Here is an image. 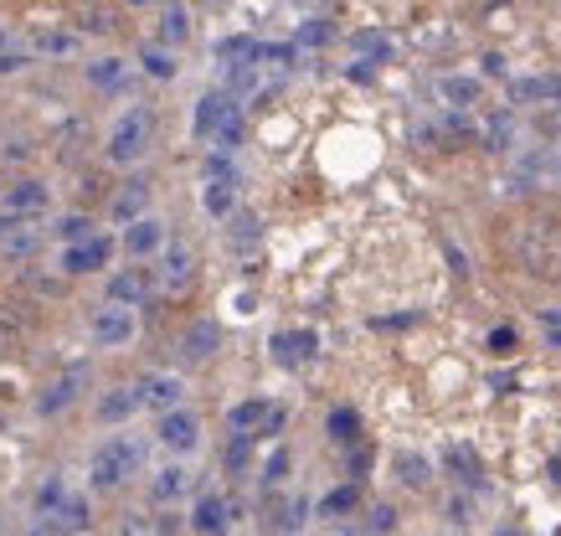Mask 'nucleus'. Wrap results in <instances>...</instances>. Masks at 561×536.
<instances>
[{
	"mask_svg": "<svg viewBox=\"0 0 561 536\" xmlns=\"http://www.w3.org/2000/svg\"><path fill=\"white\" fill-rule=\"evenodd\" d=\"M515 227H520L515 232L520 269L561 289V217H526V223H515Z\"/></svg>",
	"mask_w": 561,
	"mask_h": 536,
	"instance_id": "nucleus-1",
	"label": "nucleus"
},
{
	"mask_svg": "<svg viewBox=\"0 0 561 536\" xmlns=\"http://www.w3.org/2000/svg\"><path fill=\"white\" fill-rule=\"evenodd\" d=\"M139 465H145V444L119 433V438H108V444L93 449V459H88V484L108 495V490H119L129 475H139Z\"/></svg>",
	"mask_w": 561,
	"mask_h": 536,
	"instance_id": "nucleus-2",
	"label": "nucleus"
},
{
	"mask_svg": "<svg viewBox=\"0 0 561 536\" xmlns=\"http://www.w3.org/2000/svg\"><path fill=\"white\" fill-rule=\"evenodd\" d=\"M150 124L154 119L145 104L119 114V124L108 129V145H103V160H108V166H135V160L150 150Z\"/></svg>",
	"mask_w": 561,
	"mask_h": 536,
	"instance_id": "nucleus-3",
	"label": "nucleus"
},
{
	"mask_svg": "<svg viewBox=\"0 0 561 536\" xmlns=\"http://www.w3.org/2000/svg\"><path fill=\"white\" fill-rule=\"evenodd\" d=\"M154 289H160V269L154 263H129L119 274H108V305H124V310L150 305Z\"/></svg>",
	"mask_w": 561,
	"mask_h": 536,
	"instance_id": "nucleus-4",
	"label": "nucleus"
},
{
	"mask_svg": "<svg viewBox=\"0 0 561 536\" xmlns=\"http://www.w3.org/2000/svg\"><path fill=\"white\" fill-rule=\"evenodd\" d=\"M114 248H119V242L108 238V232H93L88 242H72V248H62V274L68 278L103 274V269L114 263Z\"/></svg>",
	"mask_w": 561,
	"mask_h": 536,
	"instance_id": "nucleus-5",
	"label": "nucleus"
},
{
	"mask_svg": "<svg viewBox=\"0 0 561 536\" xmlns=\"http://www.w3.org/2000/svg\"><path fill=\"white\" fill-rule=\"evenodd\" d=\"M242 109L238 99L227 93V88H206L202 99H196V114H191V129H196V139H217L221 129H227V119H238Z\"/></svg>",
	"mask_w": 561,
	"mask_h": 536,
	"instance_id": "nucleus-6",
	"label": "nucleus"
},
{
	"mask_svg": "<svg viewBox=\"0 0 561 536\" xmlns=\"http://www.w3.org/2000/svg\"><path fill=\"white\" fill-rule=\"evenodd\" d=\"M129 335H135V310H124V305H99V310L88 315V341L93 346H129Z\"/></svg>",
	"mask_w": 561,
	"mask_h": 536,
	"instance_id": "nucleus-7",
	"label": "nucleus"
},
{
	"mask_svg": "<svg viewBox=\"0 0 561 536\" xmlns=\"http://www.w3.org/2000/svg\"><path fill=\"white\" fill-rule=\"evenodd\" d=\"M154 444L171 454H191L196 444H202V418L191 413V408H175V413H165L160 423H154Z\"/></svg>",
	"mask_w": 561,
	"mask_h": 536,
	"instance_id": "nucleus-8",
	"label": "nucleus"
},
{
	"mask_svg": "<svg viewBox=\"0 0 561 536\" xmlns=\"http://www.w3.org/2000/svg\"><path fill=\"white\" fill-rule=\"evenodd\" d=\"M83 387H88V366L83 362L68 366V372H62L57 381H47V387H42V398H36V418H57L62 408H72Z\"/></svg>",
	"mask_w": 561,
	"mask_h": 536,
	"instance_id": "nucleus-9",
	"label": "nucleus"
},
{
	"mask_svg": "<svg viewBox=\"0 0 561 536\" xmlns=\"http://www.w3.org/2000/svg\"><path fill=\"white\" fill-rule=\"evenodd\" d=\"M186 521H191V532L196 536H227V526H232V501L217 495V490H202Z\"/></svg>",
	"mask_w": 561,
	"mask_h": 536,
	"instance_id": "nucleus-10",
	"label": "nucleus"
},
{
	"mask_svg": "<svg viewBox=\"0 0 561 536\" xmlns=\"http://www.w3.org/2000/svg\"><path fill=\"white\" fill-rule=\"evenodd\" d=\"M135 387H139V398H145V408H150V413H160V418L175 413V408H181V398H186L181 377H171V372H145Z\"/></svg>",
	"mask_w": 561,
	"mask_h": 536,
	"instance_id": "nucleus-11",
	"label": "nucleus"
},
{
	"mask_svg": "<svg viewBox=\"0 0 561 536\" xmlns=\"http://www.w3.org/2000/svg\"><path fill=\"white\" fill-rule=\"evenodd\" d=\"M139 408H145L139 387H135V381H119V387H108V392H103V398L93 402V418L114 429V423H129V418H135Z\"/></svg>",
	"mask_w": 561,
	"mask_h": 536,
	"instance_id": "nucleus-12",
	"label": "nucleus"
},
{
	"mask_svg": "<svg viewBox=\"0 0 561 536\" xmlns=\"http://www.w3.org/2000/svg\"><path fill=\"white\" fill-rule=\"evenodd\" d=\"M314 356H320V335L309 326L278 330V335H273V362L278 366H305V362H314Z\"/></svg>",
	"mask_w": 561,
	"mask_h": 536,
	"instance_id": "nucleus-13",
	"label": "nucleus"
},
{
	"mask_svg": "<svg viewBox=\"0 0 561 536\" xmlns=\"http://www.w3.org/2000/svg\"><path fill=\"white\" fill-rule=\"evenodd\" d=\"M160 248H165V223L160 217H139V223L124 227V253L135 263H150Z\"/></svg>",
	"mask_w": 561,
	"mask_h": 536,
	"instance_id": "nucleus-14",
	"label": "nucleus"
},
{
	"mask_svg": "<svg viewBox=\"0 0 561 536\" xmlns=\"http://www.w3.org/2000/svg\"><path fill=\"white\" fill-rule=\"evenodd\" d=\"M150 181H145V175H129V181H124L119 191H114V196H108V212H114V223H139V217H150Z\"/></svg>",
	"mask_w": 561,
	"mask_h": 536,
	"instance_id": "nucleus-15",
	"label": "nucleus"
},
{
	"mask_svg": "<svg viewBox=\"0 0 561 536\" xmlns=\"http://www.w3.org/2000/svg\"><path fill=\"white\" fill-rule=\"evenodd\" d=\"M217 346H221V326L211 315L191 320L186 335H181V356H186V362H206V356H217Z\"/></svg>",
	"mask_w": 561,
	"mask_h": 536,
	"instance_id": "nucleus-16",
	"label": "nucleus"
},
{
	"mask_svg": "<svg viewBox=\"0 0 561 536\" xmlns=\"http://www.w3.org/2000/svg\"><path fill=\"white\" fill-rule=\"evenodd\" d=\"M191 484H196V475H191L186 465H165V469H154V480H150V501H154V505H175V501H186V495H191Z\"/></svg>",
	"mask_w": 561,
	"mask_h": 536,
	"instance_id": "nucleus-17",
	"label": "nucleus"
},
{
	"mask_svg": "<svg viewBox=\"0 0 561 536\" xmlns=\"http://www.w3.org/2000/svg\"><path fill=\"white\" fill-rule=\"evenodd\" d=\"M324 433H330V444H341V449H356V444H366V423H360V413L351 408V402H335V408H330V418H324Z\"/></svg>",
	"mask_w": 561,
	"mask_h": 536,
	"instance_id": "nucleus-18",
	"label": "nucleus"
},
{
	"mask_svg": "<svg viewBox=\"0 0 561 536\" xmlns=\"http://www.w3.org/2000/svg\"><path fill=\"white\" fill-rule=\"evenodd\" d=\"M191 278H196V253H191L186 242H171L165 259H160V284L165 289H186Z\"/></svg>",
	"mask_w": 561,
	"mask_h": 536,
	"instance_id": "nucleus-19",
	"label": "nucleus"
},
{
	"mask_svg": "<svg viewBox=\"0 0 561 536\" xmlns=\"http://www.w3.org/2000/svg\"><path fill=\"white\" fill-rule=\"evenodd\" d=\"M68 505V480H62V469H51V475H42V484H36V495H32V516H57Z\"/></svg>",
	"mask_w": 561,
	"mask_h": 536,
	"instance_id": "nucleus-20",
	"label": "nucleus"
},
{
	"mask_svg": "<svg viewBox=\"0 0 561 536\" xmlns=\"http://www.w3.org/2000/svg\"><path fill=\"white\" fill-rule=\"evenodd\" d=\"M88 521H93L88 495H68V505H62L57 516H47V532L51 536H72V532H88Z\"/></svg>",
	"mask_w": 561,
	"mask_h": 536,
	"instance_id": "nucleus-21",
	"label": "nucleus"
},
{
	"mask_svg": "<svg viewBox=\"0 0 561 536\" xmlns=\"http://www.w3.org/2000/svg\"><path fill=\"white\" fill-rule=\"evenodd\" d=\"M47 202H51V186H42V181H16V186L5 191V212H21V217L47 212Z\"/></svg>",
	"mask_w": 561,
	"mask_h": 536,
	"instance_id": "nucleus-22",
	"label": "nucleus"
},
{
	"mask_svg": "<svg viewBox=\"0 0 561 536\" xmlns=\"http://www.w3.org/2000/svg\"><path fill=\"white\" fill-rule=\"evenodd\" d=\"M356 505H360V484H356V480H345V484H335V490H324L314 511H320L324 521H345L351 511H356Z\"/></svg>",
	"mask_w": 561,
	"mask_h": 536,
	"instance_id": "nucleus-23",
	"label": "nucleus"
},
{
	"mask_svg": "<svg viewBox=\"0 0 561 536\" xmlns=\"http://www.w3.org/2000/svg\"><path fill=\"white\" fill-rule=\"evenodd\" d=\"M268 408H273L268 398H248V402H238V408L227 413V429H232V433H248V438H257V429H263Z\"/></svg>",
	"mask_w": 561,
	"mask_h": 536,
	"instance_id": "nucleus-24",
	"label": "nucleus"
},
{
	"mask_svg": "<svg viewBox=\"0 0 561 536\" xmlns=\"http://www.w3.org/2000/svg\"><path fill=\"white\" fill-rule=\"evenodd\" d=\"M289 469H294V454L284 449V444H273L268 459L257 465V484H263V490H278V484L289 480Z\"/></svg>",
	"mask_w": 561,
	"mask_h": 536,
	"instance_id": "nucleus-25",
	"label": "nucleus"
},
{
	"mask_svg": "<svg viewBox=\"0 0 561 536\" xmlns=\"http://www.w3.org/2000/svg\"><path fill=\"white\" fill-rule=\"evenodd\" d=\"M202 207H206V217H232V207H238V186H232V181H206Z\"/></svg>",
	"mask_w": 561,
	"mask_h": 536,
	"instance_id": "nucleus-26",
	"label": "nucleus"
},
{
	"mask_svg": "<svg viewBox=\"0 0 561 536\" xmlns=\"http://www.w3.org/2000/svg\"><path fill=\"white\" fill-rule=\"evenodd\" d=\"M160 42H165V47H181V42H191V16H186V5H165V11H160Z\"/></svg>",
	"mask_w": 561,
	"mask_h": 536,
	"instance_id": "nucleus-27",
	"label": "nucleus"
},
{
	"mask_svg": "<svg viewBox=\"0 0 561 536\" xmlns=\"http://www.w3.org/2000/svg\"><path fill=\"white\" fill-rule=\"evenodd\" d=\"M83 72L93 88H119L124 78H129V62H119V57H93Z\"/></svg>",
	"mask_w": 561,
	"mask_h": 536,
	"instance_id": "nucleus-28",
	"label": "nucleus"
},
{
	"mask_svg": "<svg viewBox=\"0 0 561 536\" xmlns=\"http://www.w3.org/2000/svg\"><path fill=\"white\" fill-rule=\"evenodd\" d=\"M253 444L257 438H248V433H232V438H227V449H221L227 475H248V469H253Z\"/></svg>",
	"mask_w": 561,
	"mask_h": 536,
	"instance_id": "nucleus-29",
	"label": "nucleus"
},
{
	"mask_svg": "<svg viewBox=\"0 0 561 536\" xmlns=\"http://www.w3.org/2000/svg\"><path fill=\"white\" fill-rule=\"evenodd\" d=\"M397 480L408 484V490H427L433 484V465H427L423 454H397Z\"/></svg>",
	"mask_w": 561,
	"mask_h": 536,
	"instance_id": "nucleus-30",
	"label": "nucleus"
},
{
	"mask_svg": "<svg viewBox=\"0 0 561 536\" xmlns=\"http://www.w3.org/2000/svg\"><path fill=\"white\" fill-rule=\"evenodd\" d=\"M443 459H448V469H454V475H459L463 484H484V469H479V454L474 449H463V444H454V449L443 454Z\"/></svg>",
	"mask_w": 561,
	"mask_h": 536,
	"instance_id": "nucleus-31",
	"label": "nucleus"
},
{
	"mask_svg": "<svg viewBox=\"0 0 561 536\" xmlns=\"http://www.w3.org/2000/svg\"><path fill=\"white\" fill-rule=\"evenodd\" d=\"M309 511H314V505H309L305 495H294V501L278 505V516H273V526H278V532H289V536H299V532H305V521H309Z\"/></svg>",
	"mask_w": 561,
	"mask_h": 536,
	"instance_id": "nucleus-32",
	"label": "nucleus"
},
{
	"mask_svg": "<svg viewBox=\"0 0 561 536\" xmlns=\"http://www.w3.org/2000/svg\"><path fill=\"white\" fill-rule=\"evenodd\" d=\"M511 99L526 104V99H561V78H520L511 83Z\"/></svg>",
	"mask_w": 561,
	"mask_h": 536,
	"instance_id": "nucleus-33",
	"label": "nucleus"
},
{
	"mask_svg": "<svg viewBox=\"0 0 561 536\" xmlns=\"http://www.w3.org/2000/svg\"><path fill=\"white\" fill-rule=\"evenodd\" d=\"M438 93H443V99H448V104L469 109V104H479V78H443V83H438Z\"/></svg>",
	"mask_w": 561,
	"mask_h": 536,
	"instance_id": "nucleus-34",
	"label": "nucleus"
},
{
	"mask_svg": "<svg viewBox=\"0 0 561 536\" xmlns=\"http://www.w3.org/2000/svg\"><path fill=\"white\" fill-rule=\"evenodd\" d=\"M51 232H57V238H62V242L72 248V242H88L93 232H99V227H93V217H83V212H68V217L51 227Z\"/></svg>",
	"mask_w": 561,
	"mask_h": 536,
	"instance_id": "nucleus-35",
	"label": "nucleus"
},
{
	"mask_svg": "<svg viewBox=\"0 0 561 536\" xmlns=\"http://www.w3.org/2000/svg\"><path fill=\"white\" fill-rule=\"evenodd\" d=\"M227 238H232V248H253L263 238V223H257L253 212H232V232Z\"/></svg>",
	"mask_w": 561,
	"mask_h": 536,
	"instance_id": "nucleus-36",
	"label": "nucleus"
},
{
	"mask_svg": "<svg viewBox=\"0 0 561 536\" xmlns=\"http://www.w3.org/2000/svg\"><path fill=\"white\" fill-rule=\"evenodd\" d=\"M139 62H145V72H150V78H160V83L181 72V62H175V57L165 53V47H145V53H139Z\"/></svg>",
	"mask_w": 561,
	"mask_h": 536,
	"instance_id": "nucleus-37",
	"label": "nucleus"
},
{
	"mask_svg": "<svg viewBox=\"0 0 561 536\" xmlns=\"http://www.w3.org/2000/svg\"><path fill=\"white\" fill-rule=\"evenodd\" d=\"M202 175H206V181H232V186H238V166H232V156H221V150H211V156H206Z\"/></svg>",
	"mask_w": 561,
	"mask_h": 536,
	"instance_id": "nucleus-38",
	"label": "nucleus"
},
{
	"mask_svg": "<svg viewBox=\"0 0 561 536\" xmlns=\"http://www.w3.org/2000/svg\"><path fill=\"white\" fill-rule=\"evenodd\" d=\"M484 346H490V356H515L520 335H515V326H494L490 335H484Z\"/></svg>",
	"mask_w": 561,
	"mask_h": 536,
	"instance_id": "nucleus-39",
	"label": "nucleus"
},
{
	"mask_svg": "<svg viewBox=\"0 0 561 536\" xmlns=\"http://www.w3.org/2000/svg\"><path fill=\"white\" fill-rule=\"evenodd\" d=\"M351 47H356V53H366V57H381V62L391 57V42L381 32H356V36H351Z\"/></svg>",
	"mask_w": 561,
	"mask_h": 536,
	"instance_id": "nucleus-40",
	"label": "nucleus"
},
{
	"mask_svg": "<svg viewBox=\"0 0 561 536\" xmlns=\"http://www.w3.org/2000/svg\"><path fill=\"white\" fill-rule=\"evenodd\" d=\"M371 465H376V449L371 444H356V449L345 454V469H351V480H366V475H371Z\"/></svg>",
	"mask_w": 561,
	"mask_h": 536,
	"instance_id": "nucleus-41",
	"label": "nucleus"
},
{
	"mask_svg": "<svg viewBox=\"0 0 561 536\" xmlns=\"http://www.w3.org/2000/svg\"><path fill=\"white\" fill-rule=\"evenodd\" d=\"M299 57V47H289V42H257L253 47V62H294Z\"/></svg>",
	"mask_w": 561,
	"mask_h": 536,
	"instance_id": "nucleus-42",
	"label": "nucleus"
},
{
	"mask_svg": "<svg viewBox=\"0 0 561 536\" xmlns=\"http://www.w3.org/2000/svg\"><path fill=\"white\" fill-rule=\"evenodd\" d=\"M484 139H490V150H511V139H515V124L511 114H494L490 129H484Z\"/></svg>",
	"mask_w": 561,
	"mask_h": 536,
	"instance_id": "nucleus-43",
	"label": "nucleus"
},
{
	"mask_svg": "<svg viewBox=\"0 0 561 536\" xmlns=\"http://www.w3.org/2000/svg\"><path fill=\"white\" fill-rule=\"evenodd\" d=\"M181 526H191V521L181 516L175 505H160V516L150 521V532H154V536H175V532H181Z\"/></svg>",
	"mask_w": 561,
	"mask_h": 536,
	"instance_id": "nucleus-44",
	"label": "nucleus"
},
{
	"mask_svg": "<svg viewBox=\"0 0 561 536\" xmlns=\"http://www.w3.org/2000/svg\"><path fill=\"white\" fill-rule=\"evenodd\" d=\"M0 341H5V351L21 346V341H26V320L11 315V310H0Z\"/></svg>",
	"mask_w": 561,
	"mask_h": 536,
	"instance_id": "nucleus-45",
	"label": "nucleus"
},
{
	"mask_svg": "<svg viewBox=\"0 0 561 536\" xmlns=\"http://www.w3.org/2000/svg\"><path fill=\"white\" fill-rule=\"evenodd\" d=\"M284 429H289V408H284V402H273L268 418H263V429H257V438H278Z\"/></svg>",
	"mask_w": 561,
	"mask_h": 536,
	"instance_id": "nucleus-46",
	"label": "nucleus"
},
{
	"mask_svg": "<svg viewBox=\"0 0 561 536\" xmlns=\"http://www.w3.org/2000/svg\"><path fill=\"white\" fill-rule=\"evenodd\" d=\"M541 335H546V346L551 351H561V305L541 310Z\"/></svg>",
	"mask_w": 561,
	"mask_h": 536,
	"instance_id": "nucleus-47",
	"label": "nucleus"
},
{
	"mask_svg": "<svg viewBox=\"0 0 561 536\" xmlns=\"http://www.w3.org/2000/svg\"><path fill=\"white\" fill-rule=\"evenodd\" d=\"M391 526H397V511H391V505H371V516H366V532H371V536H387Z\"/></svg>",
	"mask_w": 561,
	"mask_h": 536,
	"instance_id": "nucleus-48",
	"label": "nucleus"
},
{
	"mask_svg": "<svg viewBox=\"0 0 561 536\" xmlns=\"http://www.w3.org/2000/svg\"><path fill=\"white\" fill-rule=\"evenodd\" d=\"M78 202H83V207H93V202H103V175H99V171H88L83 181H78Z\"/></svg>",
	"mask_w": 561,
	"mask_h": 536,
	"instance_id": "nucleus-49",
	"label": "nucleus"
},
{
	"mask_svg": "<svg viewBox=\"0 0 561 536\" xmlns=\"http://www.w3.org/2000/svg\"><path fill=\"white\" fill-rule=\"evenodd\" d=\"M36 47H42V53H57V57H62V53H72L78 42H72L68 32H42V36H36Z\"/></svg>",
	"mask_w": 561,
	"mask_h": 536,
	"instance_id": "nucleus-50",
	"label": "nucleus"
},
{
	"mask_svg": "<svg viewBox=\"0 0 561 536\" xmlns=\"http://www.w3.org/2000/svg\"><path fill=\"white\" fill-rule=\"evenodd\" d=\"M32 227V217H21V212H0V242H11L16 232H26Z\"/></svg>",
	"mask_w": 561,
	"mask_h": 536,
	"instance_id": "nucleus-51",
	"label": "nucleus"
},
{
	"mask_svg": "<svg viewBox=\"0 0 561 536\" xmlns=\"http://www.w3.org/2000/svg\"><path fill=\"white\" fill-rule=\"evenodd\" d=\"M78 26H83V32H93V36H108V32H114V16H108V11H83V21H78Z\"/></svg>",
	"mask_w": 561,
	"mask_h": 536,
	"instance_id": "nucleus-52",
	"label": "nucleus"
},
{
	"mask_svg": "<svg viewBox=\"0 0 561 536\" xmlns=\"http://www.w3.org/2000/svg\"><path fill=\"white\" fill-rule=\"evenodd\" d=\"M32 248H36V232H16V238L5 242V259H26Z\"/></svg>",
	"mask_w": 561,
	"mask_h": 536,
	"instance_id": "nucleus-53",
	"label": "nucleus"
},
{
	"mask_svg": "<svg viewBox=\"0 0 561 536\" xmlns=\"http://www.w3.org/2000/svg\"><path fill=\"white\" fill-rule=\"evenodd\" d=\"M299 42H305V47H320V42H330V21H309L305 32H299Z\"/></svg>",
	"mask_w": 561,
	"mask_h": 536,
	"instance_id": "nucleus-54",
	"label": "nucleus"
},
{
	"mask_svg": "<svg viewBox=\"0 0 561 536\" xmlns=\"http://www.w3.org/2000/svg\"><path fill=\"white\" fill-rule=\"evenodd\" d=\"M469 511H474V501H469V495H454V501H448V521H469Z\"/></svg>",
	"mask_w": 561,
	"mask_h": 536,
	"instance_id": "nucleus-55",
	"label": "nucleus"
},
{
	"mask_svg": "<svg viewBox=\"0 0 561 536\" xmlns=\"http://www.w3.org/2000/svg\"><path fill=\"white\" fill-rule=\"evenodd\" d=\"M505 68H511V62L500 53H484V72H490V78H505Z\"/></svg>",
	"mask_w": 561,
	"mask_h": 536,
	"instance_id": "nucleus-56",
	"label": "nucleus"
},
{
	"mask_svg": "<svg viewBox=\"0 0 561 536\" xmlns=\"http://www.w3.org/2000/svg\"><path fill=\"white\" fill-rule=\"evenodd\" d=\"M32 62V57H21V53H0V72H21Z\"/></svg>",
	"mask_w": 561,
	"mask_h": 536,
	"instance_id": "nucleus-57",
	"label": "nucleus"
},
{
	"mask_svg": "<svg viewBox=\"0 0 561 536\" xmlns=\"http://www.w3.org/2000/svg\"><path fill=\"white\" fill-rule=\"evenodd\" d=\"M124 536H154L150 521H124Z\"/></svg>",
	"mask_w": 561,
	"mask_h": 536,
	"instance_id": "nucleus-58",
	"label": "nucleus"
},
{
	"mask_svg": "<svg viewBox=\"0 0 561 536\" xmlns=\"http://www.w3.org/2000/svg\"><path fill=\"white\" fill-rule=\"evenodd\" d=\"M448 263H454V274H469V259H463L459 248H448Z\"/></svg>",
	"mask_w": 561,
	"mask_h": 536,
	"instance_id": "nucleus-59",
	"label": "nucleus"
},
{
	"mask_svg": "<svg viewBox=\"0 0 561 536\" xmlns=\"http://www.w3.org/2000/svg\"><path fill=\"white\" fill-rule=\"evenodd\" d=\"M494 536H520V532L515 526H494Z\"/></svg>",
	"mask_w": 561,
	"mask_h": 536,
	"instance_id": "nucleus-60",
	"label": "nucleus"
},
{
	"mask_svg": "<svg viewBox=\"0 0 561 536\" xmlns=\"http://www.w3.org/2000/svg\"><path fill=\"white\" fill-rule=\"evenodd\" d=\"M129 5H150V0H129Z\"/></svg>",
	"mask_w": 561,
	"mask_h": 536,
	"instance_id": "nucleus-61",
	"label": "nucleus"
},
{
	"mask_svg": "<svg viewBox=\"0 0 561 536\" xmlns=\"http://www.w3.org/2000/svg\"><path fill=\"white\" fill-rule=\"evenodd\" d=\"M557 175H561V150H557Z\"/></svg>",
	"mask_w": 561,
	"mask_h": 536,
	"instance_id": "nucleus-62",
	"label": "nucleus"
},
{
	"mask_svg": "<svg viewBox=\"0 0 561 536\" xmlns=\"http://www.w3.org/2000/svg\"><path fill=\"white\" fill-rule=\"evenodd\" d=\"M341 536H356V532H341Z\"/></svg>",
	"mask_w": 561,
	"mask_h": 536,
	"instance_id": "nucleus-63",
	"label": "nucleus"
}]
</instances>
